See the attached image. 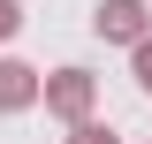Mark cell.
Segmentation results:
<instances>
[{
	"label": "cell",
	"mask_w": 152,
	"mask_h": 144,
	"mask_svg": "<svg viewBox=\"0 0 152 144\" xmlns=\"http://www.w3.org/2000/svg\"><path fill=\"white\" fill-rule=\"evenodd\" d=\"M38 106L53 114V121H91V106H99V76H91V68H53Z\"/></svg>",
	"instance_id": "6da1fadb"
},
{
	"label": "cell",
	"mask_w": 152,
	"mask_h": 144,
	"mask_svg": "<svg viewBox=\"0 0 152 144\" xmlns=\"http://www.w3.org/2000/svg\"><path fill=\"white\" fill-rule=\"evenodd\" d=\"M23 31V0H0V38H15Z\"/></svg>",
	"instance_id": "8992f818"
},
{
	"label": "cell",
	"mask_w": 152,
	"mask_h": 144,
	"mask_svg": "<svg viewBox=\"0 0 152 144\" xmlns=\"http://www.w3.org/2000/svg\"><path fill=\"white\" fill-rule=\"evenodd\" d=\"M129 53H137V84H145V99H152V38H137Z\"/></svg>",
	"instance_id": "5b68a950"
},
{
	"label": "cell",
	"mask_w": 152,
	"mask_h": 144,
	"mask_svg": "<svg viewBox=\"0 0 152 144\" xmlns=\"http://www.w3.org/2000/svg\"><path fill=\"white\" fill-rule=\"evenodd\" d=\"M61 144H122V137H114L107 121H69V137H61Z\"/></svg>",
	"instance_id": "277c9868"
},
{
	"label": "cell",
	"mask_w": 152,
	"mask_h": 144,
	"mask_svg": "<svg viewBox=\"0 0 152 144\" xmlns=\"http://www.w3.org/2000/svg\"><path fill=\"white\" fill-rule=\"evenodd\" d=\"M38 99H46V76L31 61H0V114H31Z\"/></svg>",
	"instance_id": "3957f363"
},
{
	"label": "cell",
	"mask_w": 152,
	"mask_h": 144,
	"mask_svg": "<svg viewBox=\"0 0 152 144\" xmlns=\"http://www.w3.org/2000/svg\"><path fill=\"white\" fill-rule=\"evenodd\" d=\"M91 31L107 38V46H137V38H152V8L145 0H99Z\"/></svg>",
	"instance_id": "7a4b0ae2"
}]
</instances>
